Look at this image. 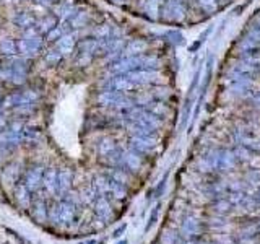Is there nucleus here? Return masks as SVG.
<instances>
[{
	"label": "nucleus",
	"mask_w": 260,
	"mask_h": 244,
	"mask_svg": "<svg viewBox=\"0 0 260 244\" xmlns=\"http://www.w3.org/2000/svg\"><path fill=\"white\" fill-rule=\"evenodd\" d=\"M114 2H117V3H121V2H124V0H114Z\"/></svg>",
	"instance_id": "4be33fe9"
},
{
	"label": "nucleus",
	"mask_w": 260,
	"mask_h": 244,
	"mask_svg": "<svg viewBox=\"0 0 260 244\" xmlns=\"http://www.w3.org/2000/svg\"><path fill=\"white\" fill-rule=\"evenodd\" d=\"M135 87H137V85L130 80L126 73H121V75L113 77L106 83V88L108 90H113V91H130V90H133Z\"/></svg>",
	"instance_id": "423d86ee"
},
{
	"label": "nucleus",
	"mask_w": 260,
	"mask_h": 244,
	"mask_svg": "<svg viewBox=\"0 0 260 244\" xmlns=\"http://www.w3.org/2000/svg\"><path fill=\"white\" fill-rule=\"evenodd\" d=\"M117 244H127V241H121V243H117Z\"/></svg>",
	"instance_id": "412c9836"
},
{
	"label": "nucleus",
	"mask_w": 260,
	"mask_h": 244,
	"mask_svg": "<svg viewBox=\"0 0 260 244\" xmlns=\"http://www.w3.org/2000/svg\"><path fill=\"white\" fill-rule=\"evenodd\" d=\"M146 49V42L141 41V39H133L130 41L129 44L122 49V56L124 57H133V56H138L140 52H143Z\"/></svg>",
	"instance_id": "9d476101"
},
{
	"label": "nucleus",
	"mask_w": 260,
	"mask_h": 244,
	"mask_svg": "<svg viewBox=\"0 0 260 244\" xmlns=\"http://www.w3.org/2000/svg\"><path fill=\"white\" fill-rule=\"evenodd\" d=\"M100 244H103V243H100Z\"/></svg>",
	"instance_id": "5701e85b"
},
{
	"label": "nucleus",
	"mask_w": 260,
	"mask_h": 244,
	"mask_svg": "<svg viewBox=\"0 0 260 244\" xmlns=\"http://www.w3.org/2000/svg\"><path fill=\"white\" fill-rule=\"evenodd\" d=\"M15 23L20 28L29 29V28H34L36 20L29 13H26V11H18V13L15 15Z\"/></svg>",
	"instance_id": "f8f14e48"
},
{
	"label": "nucleus",
	"mask_w": 260,
	"mask_h": 244,
	"mask_svg": "<svg viewBox=\"0 0 260 244\" xmlns=\"http://www.w3.org/2000/svg\"><path fill=\"white\" fill-rule=\"evenodd\" d=\"M38 5H42V7H47V5H52L55 0H34Z\"/></svg>",
	"instance_id": "aec40b11"
},
{
	"label": "nucleus",
	"mask_w": 260,
	"mask_h": 244,
	"mask_svg": "<svg viewBox=\"0 0 260 244\" xmlns=\"http://www.w3.org/2000/svg\"><path fill=\"white\" fill-rule=\"evenodd\" d=\"M60 59H62V54L57 51V49H55V51H49L47 56H46V60H47V62H51V64L59 62Z\"/></svg>",
	"instance_id": "a211bd4d"
},
{
	"label": "nucleus",
	"mask_w": 260,
	"mask_h": 244,
	"mask_svg": "<svg viewBox=\"0 0 260 244\" xmlns=\"http://www.w3.org/2000/svg\"><path fill=\"white\" fill-rule=\"evenodd\" d=\"M100 49L103 51V44H101V41H98V39H88V41L82 42V46H80V54H78V65L88 64Z\"/></svg>",
	"instance_id": "20e7f679"
},
{
	"label": "nucleus",
	"mask_w": 260,
	"mask_h": 244,
	"mask_svg": "<svg viewBox=\"0 0 260 244\" xmlns=\"http://www.w3.org/2000/svg\"><path fill=\"white\" fill-rule=\"evenodd\" d=\"M88 20V13L86 11H75V15L70 18V24L73 28H82Z\"/></svg>",
	"instance_id": "f3484780"
},
{
	"label": "nucleus",
	"mask_w": 260,
	"mask_h": 244,
	"mask_svg": "<svg viewBox=\"0 0 260 244\" xmlns=\"http://www.w3.org/2000/svg\"><path fill=\"white\" fill-rule=\"evenodd\" d=\"M126 75L132 80L135 85H146V83H153L156 82L159 75L156 72H151V70H133V72H129Z\"/></svg>",
	"instance_id": "6e6552de"
},
{
	"label": "nucleus",
	"mask_w": 260,
	"mask_h": 244,
	"mask_svg": "<svg viewBox=\"0 0 260 244\" xmlns=\"http://www.w3.org/2000/svg\"><path fill=\"white\" fill-rule=\"evenodd\" d=\"M113 34H114L113 26H111L109 23H103L101 26H98V28L95 29V39L101 41V42L108 41Z\"/></svg>",
	"instance_id": "4468645a"
},
{
	"label": "nucleus",
	"mask_w": 260,
	"mask_h": 244,
	"mask_svg": "<svg viewBox=\"0 0 260 244\" xmlns=\"http://www.w3.org/2000/svg\"><path fill=\"white\" fill-rule=\"evenodd\" d=\"M36 98H38V93L34 90H26V91H20V93H15V95H10L8 98H5L3 101V106H16V105H29L33 103Z\"/></svg>",
	"instance_id": "39448f33"
},
{
	"label": "nucleus",
	"mask_w": 260,
	"mask_h": 244,
	"mask_svg": "<svg viewBox=\"0 0 260 244\" xmlns=\"http://www.w3.org/2000/svg\"><path fill=\"white\" fill-rule=\"evenodd\" d=\"M158 65V59L154 57H145V56H133V57H124L117 60L116 64L111 65V72L116 75L121 73H129L133 70H150L151 67Z\"/></svg>",
	"instance_id": "f257e3e1"
},
{
	"label": "nucleus",
	"mask_w": 260,
	"mask_h": 244,
	"mask_svg": "<svg viewBox=\"0 0 260 244\" xmlns=\"http://www.w3.org/2000/svg\"><path fill=\"white\" fill-rule=\"evenodd\" d=\"M78 39V33H65L64 36H60L57 39V51L64 56H70L73 52V47L77 44Z\"/></svg>",
	"instance_id": "0eeeda50"
},
{
	"label": "nucleus",
	"mask_w": 260,
	"mask_h": 244,
	"mask_svg": "<svg viewBox=\"0 0 260 244\" xmlns=\"http://www.w3.org/2000/svg\"><path fill=\"white\" fill-rule=\"evenodd\" d=\"M26 73H28V67L24 64V60L18 59L15 56H11L7 64L0 67V78L15 85L23 83L24 78H26Z\"/></svg>",
	"instance_id": "f03ea898"
},
{
	"label": "nucleus",
	"mask_w": 260,
	"mask_h": 244,
	"mask_svg": "<svg viewBox=\"0 0 260 244\" xmlns=\"http://www.w3.org/2000/svg\"><path fill=\"white\" fill-rule=\"evenodd\" d=\"M16 46L23 57H34L42 47V38L34 28H29Z\"/></svg>",
	"instance_id": "7ed1b4c3"
},
{
	"label": "nucleus",
	"mask_w": 260,
	"mask_h": 244,
	"mask_svg": "<svg viewBox=\"0 0 260 244\" xmlns=\"http://www.w3.org/2000/svg\"><path fill=\"white\" fill-rule=\"evenodd\" d=\"M67 28H69V24H67L65 21H62L60 24H55V26L51 29V31L47 33V39H49V41L59 39L60 36H64L65 33H69V31H67Z\"/></svg>",
	"instance_id": "dca6fc26"
},
{
	"label": "nucleus",
	"mask_w": 260,
	"mask_h": 244,
	"mask_svg": "<svg viewBox=\"0 0 260 244\" xmlns=\"http://www.w3.org/2000/svg\"><path fill=\"white\" fill-rule=\"evenodd\" d=\"M75 11H77V8L73 7L70 2H64V3H60V5L55 7V15H57L62 21H65V20H69V18H72L73 15H75Z\"/></svg>",
	"instance_id": "9b49d317"
},
{
	"label": "nucleus",
	"mask_w": 260,
	"mask_h": 244,
	"mask_svg": "<svg viewBox=\"0 0 260 244\" xmlns=\"http://www.w3.org/2000/svg\"><path fill=\"white\" fill-rule=\"evenodd\" d=\"M57 24V18L52 16V15H49V16H44V18H41L39 21H36V26H38V33H49L51 29Z\"/></svg>",
	"instance_id": "ddd939ff"
},
{
	"label": "nucleus",
	"mask_w": 260,
	"mask_h": 244,
	"mask_svg": "<svg viewBox=\"0 0 260 244\" xmlns=\"http://www.w3.org/2000/svg\"><path fill=\"white\" fill-rule=\"evenodd\" d=\"M16 49L18 46L15 44V41L11 38H3L0 39V51H2L3 54H7V56H15L16 54Z\"/></svg>",
	"instance_id": "2eb2a0df"
},
{
	"label": "nucleus",
	"mask_w": 260,
	"mask_h": 244,
	"mask_svg": "<svg viewBox=\"0 0 260 244\" xmlns=\"http://www.w3.org/2000/svg\"><path fill=\"white\" fill-rule=\"evenodd\" d=\"M126 230H127V225H122V227L116 228V230H114V233H113V238H116V240H117V238H121L124 233H126Z\"/></svg>",
	"instance_id": "6ab92c4d"
},
{
	"label": "nucleus",
	"mask_w": 260,
	"mask_h": 244,
	"mask_svg": "<svg viewBox=\"0 0 260 244\" xmlns=\"http://www.w3.org/2000/svg\"><path fill=\"white\" fill-rule=\"evenodd\" d=\"M100 101L104 106H124L129 105V100L122 98L119 95V91H113V90H106L104 93L100 95Z\"/></svg>",
	"instance_id": "1a4fd4ad"
}]
</instances>
